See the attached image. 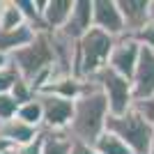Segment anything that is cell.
Returning a JSON list of instances; mask_svg holds the SVG:
<instances>
[{"label": "cell", "instance_id": "obj_1", "mask_svg": "<svg viewBox=\"0 0 154 154\" xmlns=\"http://www.w3.org/2000/svg\"><path fill=\"white\" fill-rule=\"evenodd\" d=\"M108 117L110 108L106 94L94 81H85V90L81 92V97L74 103V120L67 131L74 140L94 145V140L108 127Z\"/></svg>", "mask_w": 154, "mask_h": 154}, {"label": "cell", "instance_id": "obj_2", "mask_svg": "<svg viewBox=\"0 0 154 154\" xmlns=\"http://www.w3.org/2000/svg\"><path fill=\"white\" fill-rule=\"evenodd\" d=\"M117 39L110 35L92 28L83 39L76 42V74L81 81H92V78L108 67L110 53Z\"/></svg>", "mask_w": 154, "mask_h": 154}, {"label": "cell", "instance_id": "obj_3", "mask_svg": "<svg viewBox=\"0 0 154 154\" xmlns=\"http://www.w3.org/2000/svg\"><path fill=\"white\" fill-rule=\"evenodd\" d=\"M106 129L113 131L117 138H122L134 154H147L149 147H152L154 124L136 106L129 113H124V115H110Z\"/></svg>", "mask_w": 154, "mask_h": 154}, {"label": "cell", "instance_id": "obj_4", "mask_svg": "<svg viewBox=\"0 0 154 154\" xmlns=\"http://www.w3.org/2000/svg\"><path fill=\"white\" fill-rule=\"evenodd\" d=\"M101 92L108 99V108L110 115H124L136 106V97H134V85L131 81L124 76H120L117 71H113L110 67H106L103 71H99L94 78H92Z\"/></svg>", "mask_w": 154, "mask_h": 154}, {"label": "cell", "instance_id": "obj_5", "mask_svg": "<svg viewBox=\"0 0 154 154\" xmlns=\"http://www.w3.org/2000/svg\"><path fill=\"white\" fill-rule=\"evenodd\" d=\"M39 101L44 108V129L46 131H67L74 120V103L53 92H39ZM42 129V131H44Z\"/></svg>", "mask_w": 154, "mask_h": 154}, {"label": "cell", "instance_id": "obj_6", "mask_svg": "<svg viewBox=\"0 0 154 154\" xmlns=\"http://www.w3.org/2000/svg\"><path fill=\"white\" fill-rule=\"evenodd\" d=\"M140 53H143V44L134 35H124L115 42L113 46V53H110V60H108V67L113 71H117L120 76L124 78H134V71L138 67V60H140Z\"/></svg>", "mask_w": 154, "mask_h": 154}, {"label": "cell", "instance_id": "obj_7", "mask_svg": "<svg viewBox=\"0 0 154 154\" xmlns=\"http://www.w3.org/2000/svg\"><path fill=\"white\" fill-rule=\"evenodd\" d=\"M94 28L110 35L113 39L127 35V26L117 0H94Z\"/></svg>", "mask_w": 154, "mask_h": 154}, {"label": "cell", "instance_id": "obj_8", "mask_svg": "<svg viewBox=\"0 0 154 154\" xmlns=\"http://www.w3.org/2000/svg\"><path fill=\"white\" fill-rule=\"evenodd\" d=\"M131 85H134L136 103H143L154 97V48L143 46V53H140V60H138V67L134 71Z\"/></svg>", "mask_w": 154, "mask_h": 154}, {"label": "cell", "instance_id": "obj_9", "mask_svg": "<svg viewBox=\"0 0 154 154\" xmlns=\"http://www.w3.org/2000/svg\"><path fill=\"white\" fill-rule=\"evenodd\" d=\"M92 28H94V0H76L74 2V12H71L67 26L60 30V35L78 42Z\"/></svg>", "mask_w": 154, "mask_h": 154}, {"label": "cell", "instance_id": "obj_10", "mask_svg": "<svg viewBox=\"0 0 154 154\" xmlns=\"http://www.w3.org/2000/svg\"><path fill=\"white\" fill-rule=\"evenodd\" d=\"M127 35H138L152 19V0H117Z\"/></svg>", "mask_w": 154, "mask_h": 154}, {"label": "cell", "instance_id": "obj_11", "mask_svg": "<svg viewBox=\"0 0 154 154\" xmlns=\"http://www.w3.org/2000/svg\"><path fill=\"white\" fill-rule=\"evenodd\" d=\"M39 136H42L39 129L30 127V124H26V122H21L19 117H14V120H9V122H0V140H5L12 149L23 147V145H28V143L37 140Z\"/></svg>", "mask_w": 154, "mask_h": 154}, {"label": "cell", "instance_id": "obj_12", "mask_svg": "<svg viewBox=\"0 0 154 154\" xmlns=\"http://www.w3.org/2000/svg\"><path fill=\"white\" fill-rule=\"evenodd\" d=\"M37 35L39 32L30 23H23V26L14 28V30H0V53H5V55L12 58L16 51H21L28 44H32Z\"/></svg>", "mask_w": 154, "mask_h": 154}, {"label": "cell", "instance_id": "obj_13", "mask_svg": "<svg viewBox=\"0 0 154 154\" xmlns=\"http://www.w3.org/2000/svg\"><path fill=\"white\" fill-rule=\"evenodd\" d=\"M74 2L76 0H48V7L44 12V28L48 32H60L67 21H69L71 12H74Z\"/></svg>", "mask_w": 154, "mask_h": 154}, {"label": "cell", "instance_id": "obj_14", "mask_svg": "<svg viewBox=\"0 0 154 154\" xmlns=\"http://www.w3.org/2000/svg\"><path fill=\"white\" fill-rule=\"evenodd\" d=\"M74 138L69 131H42V154H71Z\"/></svg>", "mask_w": 154, "mask_h": 154}, {"label": "cell", "instance_id": "obj_15", "mask_svg": "<svg viewBox=\"0 0 154 154\" xmlns=\"http://www.w3.org/2000/svg\"><path fill=\"white\" fill-rule=\"evenodd\" d=\"M23 23L28 21L19 0H0V30H14Z\"/></svg>", "mask_w": 154, "mask_h": 154}, {"label": "cell", "instance_id": "obj_16", "mask_svg": "<svg viewBox=\"0 0 154 154\" xmlns=\"http://www.w3.org/2000/svg\"><path fill=\"white\" fill-rule=\"evenodd\" d=\"M94 149L99 154H134L131 149H129V145L122 140V138H117L113 131H103L99 138L94 140Z\"/></svg>", "mask_w": 154, "mask_h": 154}, {"label": "cell", "instance_id": "obj_17", "mask_svg": "<svg viewBox=\"0 0 154 154\" xmlns=\"http://www.w3.org/2000/svg\"><path fill=\"white\" fill-rule=\"evenodd\" d=\"M21 120V122H26V124H30V127H35V129H44V108H42V101H39V94H37V99H32V101H28V103H23L19 108V115H16Z\"/></svg>", "mask_w": 154, "mask_h": 154}, {"label": "cell", "instance_id": "obj_18", "mask_svg": "<svg viewBox=\"0 0 154 154\" xmlns=\"http://www.w3.org/2000/svg\"><path fill=\"white\" fill-rule=\"evenodd\" d=\"M9 94H12L14 99L21 103V106H23V103H28V101H32V99H37V90L32 88V83H30V81H26V78H19Z\"/></svg>", "mask_w": 154, "mask_h": 154}, {"label": "cell", "instance_id": "obj_19", "mask_svg": "<svg viewBox=\"0 0 154 154\" xmlns=\"http://www.w3.org/2000/svg\"><path fill=\"white\" fill-rule=\"evenodd\" d=\"M21 103L12 94H0V122H9L19 115Z\"/></svg>", "mask_w": 154, "mask_h": 154}, {"label": "cell", "instance_id": "obj_20", "mask_svg": "<svg viewBox=\"0 0 154 154\" xmlns=\"http://www.w3.org/2000/svg\"><path fill=\"white\" fill-rule=\"evenodd\" d=\"M19 78H21V74L16 71L14 64H9L7 69H2V71H0V94H9Z\"/></svg>", "mask_w": 154, "mask_h": 154}, {"label": "cell", "instance_id": "obj_21", "mask_svg": "<svg viewBox=\"0 0 154 154\" xmlns=\"http://www.w3.org/2000/svg\"><path fill=\"white\" fill-rule=\"evenodd\" d=\"M138 42H140L143 46H147V48H154V16L149 19V23L145 28H143L138 35H134Z\"/></svg>", "mask_w": 154, "mask_h": 154}, {"label": "cell", "instance_id": "obj_22", "mask_svg": "<svg viewBox=\"0 0 154 154\" xmlns=\"http://www.w3.org/2000/svg\"><path fill=\"white\" fill-rule=\"evenodd\" d=\"M14 154H42V136H39L37 140L23 145V147H16V149H14Z\"/></svg>", "mask_w": 154, "mask_h": 154}, {"label": "cell", "instance_id": "obj_23", "mask_svg": "<svg viewBox=\"0 0 154 154\" xmlns=\"http://www.w3.org/2000/svg\"><path fill=\"white\" fill-rule=\"evenodd\" d=\"M136 108H138L143 115L154 124V97H152V99H147V101H143V103H136Z\"/></svg>", "mask_w": 154, "mask_h": 154}, {"label": "cell", "instance_id": "obj_24", "mask_svg": "<svg viewBox=\"0 0 154 154\" xmlns=\"http://www.w3.org/2000/svg\"><path fill=\"white\" fill-rule=\"evenodd\" d=\"M71 154H99L94 149V145L90 143H81V140H74V147H71Z\"/></svg>", "mask_w": 154, "mask_h": 154}, {"label": "cell", "instance_id": "obj_25", "mask_svg": "<svg viewBox=\"0 0 154 154\" xmlns=\"http://www.w3.org/2000/svg\"><path fill=\"white\" fill-rule=\"evenodd\" d=\"M12 64V60H9V55H5V53H0V71L2 69H7Z\"/></svg>", "mask_w": 154, "mask_h": 154}, {"label": "cell", "instance_id": "obj_26", "mask_svg": "<svg viewBox=\"0 0 154 154\" xmlns=\"http://www.w3.org/2000/svg\"><path fill=\"white\" fill-rule=\"evenodd\" d=\"M147 154H154V140H152V147H149V152Z\"/></svg>", "mask_w": 154, "mask_h": 154}, {"label": "cell", "instance_id": "obj_27", "mask_svg": "<svg viewBox=\"0 0 154 154\" xmlns=\"http://www.w3.org/2000/svg\"><path fill=\"white\" fill-rule=\"evenodd\" d=\"M5 154H14V149H7V152H5Z\"/></svg>", "mask_w": 154, "mask_h": 154}, {"label": "cell", "instance_id": "obj_28", "mask_svg": "<svg viewBox=\"0 0 154 154\" xmlns=\"http://www.w3.org/2000/svg\"><path fill=\"white\" fill-rule=\"evenodd\" d=\"M152 16H154V0H152Z\"/></svg>", "mask_w": 154, "mask_h": 154}]
</instances>
